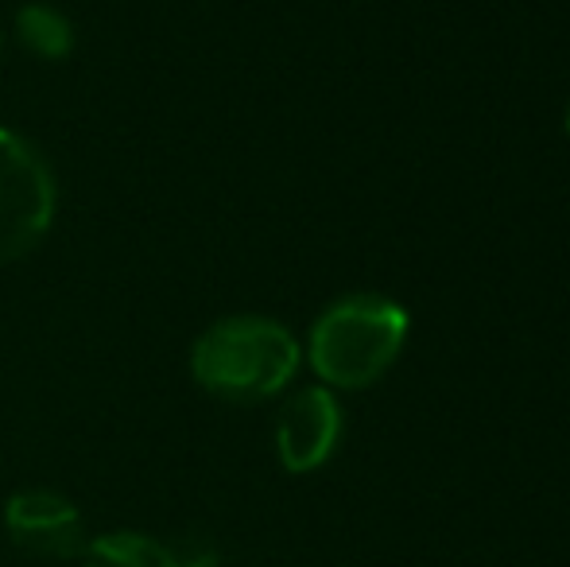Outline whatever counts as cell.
<instances>
[{"mask_svg":"<svg viewBox=\"0 0 570 567\" xmlns=\"http://www.w3.org/2000/svg\"><path fill=\"white\" fill-rule=\"evenodd\" d=\"M190 370L203 389L226 401H264L299 370V342L292 331L261 315L222 319L198 339Z\"/></svg>","mask_w":570,"mask_h":567,"instance_id":"cell-1","label":"cell"},{"mask_svg":"<svg viewBox=\"0 0 570 567\" xmlns=\"http://www.w3.org/2000/svg\"><path fill=\"white\" fill-rule=\"evenodd\" d=\"M407 342V311L384 295H350L311 331V365L334 389H365L392 370Z\"/></svg>","mask_w":570,"mask_h":567,"instance_id":"cell-2","label":"cell"},{"mask_svg":"<svg viewBox=\"0 0 570 567\" xmlns=\"http://www.w3.org/2000/svg\"><path fill=\"white\" fill-rule=\"evenodd\" d=\"M55 218V179L23 137L0 129V265L31 253Z\"/></svg>","mask_w":570,"mask_h":567,"instance_id":"cell-3","label":"cell"},{"mask_svg":"<svg viewBox=\"0 0 570 567\" xmlns=\"http://www.w3.org/2000/svg\"><path fill=\"white\" fill-rule=\"evenodd\" d=\"M12 545L39 560H75L86 553V525L70 498L55 490H20L4 506Z\"/></svg>","mask_w":570,"mask_h":567,"instance_id":"cell-4","label":"cell"},{"mask_svg":"<svg viewBox=\"0 0 570 567\" xmlns=\"http://www.w3.org/2000/svg\"><path fill=\"white\" fill-rule=\"evenodd\" d=\"M342 436V409L326 389H299L284 404L276 424V451L292 475L318 470Z\"/></svg>","mask_w":570,"mask_h":567,"instance_id":"cell-5","label":"cell"},{"mask_svg":"<svg viewBox=\"0 0 570 567\" xmlns=\"http://www.w3.org/2000/svg\"><path fill=\"white\" fill-rule=\"evenodd\" d=\"M86 567H190L179 553L144 532H106L94 537L82 553Z\"/></svg>","mask_w":570,"mask_h":567,"instance_id":"cell-6","label":"cell"},{"mask_svg":"<svg viewBox=\"0 0 570 567\" xmlns=\"http://www.w3.org/2000/svg\"><path fill=\"white\" fill-rule=\"evenodd\" d=\"M16 31H20L23 47L43 55V59H62V55H70V47H75V28H70V20L47 4H23L20 16H16Z\"/></svg>","mask_w":570,"mask_h":567,"instance_id":"cell-7","label":"cell"},{"mask_svg":"<svg viewBox=\"0 0 570 567\" xmlns=\"http://www.w3.org/2000/svg\"><path fill=\"white\" fill-rule=\"evenodd\" d=\"M567 137H570V109H567Z\"/></svg>","mask_w":570,"mask_h":567,"instance_id":"cell-8","label":"cell"}]
</instances>
